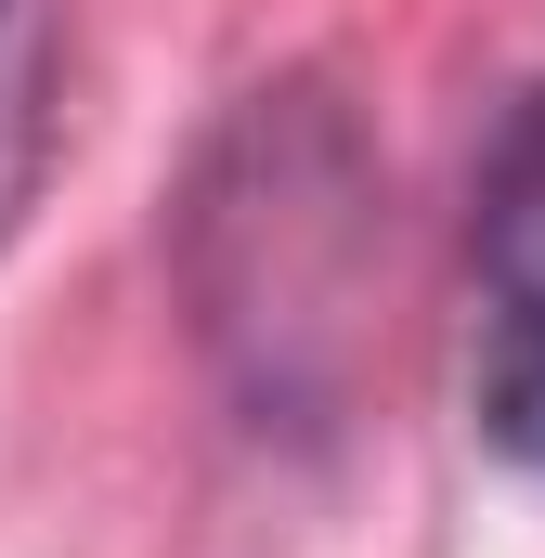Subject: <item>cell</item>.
Wrapping results in <instances>:
<instances>
[{
	"label": "cell",
	"instance_id": "cell-1",
	"mask_svg": "<svg viewBox=\"0 0 545 558\" xmlns=\"http://www.w3.org/2000/svg\"><path fill=\"white\" fill-rule=\"evenodd\" d=\"M169 247H182L195 351L234 390V416L286 428V441L338 428L351 377H364L377 247H390V169L351 118V92L312 65L234 92L221 131L195 143Z\"/></svg>",
	"mask_w": 545,
	"mask_h": 558
},
{
	"label": "cell",
	"instance_id": "cell-3",
	"mask_svg": "<svg viewBox=\"0 0 545 558\" xmlns=\"http://www.w3.org/2000/svg\"><path fill=\"white\" fill-rule=\"evenodd\" d=\"M52 105H65V0H0V247L52 182Z\"/></svg>",
	"mask_w": 545,
	"mask_h": 558
},
{
	"label": "cell",
	"instance_id": "cell-2",
	"mask_svg": "<svg viewBox=\"0 0 545 558\" xmlns=\"http://www.w3.org/2000/svg\"><path fill=\"white\" fill-rule=\"evenodd\" d=\"M468 286H481V441L545 481V78H520L481 131Z\"/></svg>",
	"mask_w": 545,
	"mask_h": 558
}]
</instances>
